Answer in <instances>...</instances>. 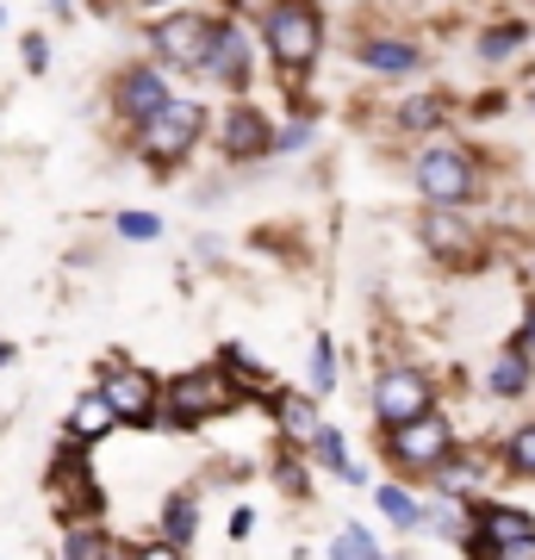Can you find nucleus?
Returning a JSON list of instances; mask_svg holds the SVG:
<instances>
[{"instance_id": "1", "label": "nucleus", "mask_w": 535, "mask_h": 560, "mask_svg": "<svg viewBox=\"0 0 535 560\" xmlns=\"http://www.w3.org/2000/svg\"><path fill=\"white\" fill-rule=\"evenodd\" d=\"M199 131H206V113H199V101H168L156 119L138 125V156L150 162V168H175V162L199 143Z\"/></svg>"}, {"instance_id": "2", "label": "nucleus", "mask_w": 535, "mask_h": 560, "mask_svg": "<svg viewBox=\"0 0 535 560\" xmlns=\"http://www.w3.org/2000/svg\"><path fill=\"white\" fill-rule=\"evenodd\" d=\"M268 50L287 69H312V57L324 50V20H317L312 0H275V13H268Z\"/></svg>"}, {"instance_id": "3", "label": "nucleus", "mask_w": 535, "mask_h": 560, "mask_svg": "<svg viewBox=\"0 0 535 560\" xmlns=\"http://www.w3.org/2000/svg\"><path fill=\"white\" fill-rule=\"evenodd\" d=\"M50 492H57V517L62 523H81V517H100V486L88 474V442H62V455L50 460Z\"/></svg>"}, {"instance_id": "4", "label": "nucleus", "mask_w": 535, "mask_h": 560, "mask_svg": "<svg viewBox=\"0 0 535 560\" xmlns=\"http://www.w3.org/2000/svg\"><path fill=\"white\" fill-rule=\"evenodd\" d=\"M231 399H237V393H231V381H224L219 368H199V374L168 381V393H162V418L187 430V423H206L212 411H224Z\"/></svg>"}, {"instance_id": "5", "label": "nucleus", "mask_w": 535, "mask_h": 560, "mask_svg": "<svg viewBox=\"0 0 535 560\" xmlns=\"http://www.w3.org/2000/svg\"><path fill=\"white\" fill-rule=\"evenodd\" d=\"M212 32H219V25L199 20V13H162V20L150 25V50H156V62H168V69H206Z\"/></svg>"}, {"instance_id": "6", "label": "nucleus", "mask_w": 535, "mask_h": 560, "mask_svg": "<svg viewBox=\"0 0 535 560\" xmlns=\"http://www.w3.org/2000/svg\"><path fill=\"white\" fill-rule=\"evenodd\" d=\"M417 187H423L430 206H467L474 200V162H467V150H455V143L423 150L417 156Z\"/></svg>"}, {"instance_id": "7", "label": "nucleus", "mask_w": 535, "mask_h": 560, "mask_svg": "<svg viewBox=\"0 0 535 560\" xmlns=\"http://www.w3.org/2000/svg\"><path fill=\"white\" fill-rule=\"evenodd\" d=\"M100 399L113 405V418L119 423H156L162 418V386L131 368V361H113L106 368V381H100Z\"/></svg>"}, {"instance_id": "8", "label": "nucleus", "mask_w": 535, "mask_h": 560, "mask_svg": "<svg viewBox=\"0 0 535 560\" xmlns=\"http://www.w3.org/2000/svg\"><path fill=\"white\" fill-rule=\"evenodd\" d=\"M168 101H175V94H168L162 69H150V62H131V69H119V75H113V113H119L131 131H138L143 119H156Z\"/></svg>"}, {"instance_id": "9", "label": "nucleus", "mask_w": 535, "mask_h": 560, "mask_svg": "<svg viewBox=\"0 0 535 560\" xmlns=\"http://www.w3.org/2000/svg\"><path fill=\"white\" fill-rule=\"evenodd\" d=\"M374 411H380V423H386V430L423 418V411H430V381H423V374H411V368L386 374V381L374 386Z\"/></svg>"}, {"instance_id": "10", "label": "nucleus", "mask_w": 535, "mask_h": 560, "mask_svg": "<svg viewBox=\"0 0 535 560\" xmlns=\"http://www.w3.org/2000/svg\"><path fill=\"white\" fill-rule=\"evenodd\" d=\"M393 455H398V467H437L442 455H449V423L442 418H411V423H398L393 430Z\"/></svg>"}, {"instance_id": "11", "label": "nucleus", "mask_w": 535, "mask_h": 560, "mask_svg": "<svg viewBox=\"0 0 535 560\" xmlns=\"http://www.w3.org/2000/svg\"><path fill=\"white\" fill-rule=\"evenodd\" d=\"M199 75L224 81V88H243L249 81V38H243V25H219L212 32V50H206V69Z\"/></svg>"}, {"instance_id": "12", "label": "nucleus", "mask_w": 535, "mask_h": 560, "mask_svg": "<svg viewBox=\"0 0 535 560\" xmlns=\"http://www.w3.org/2000/svg\"><path fill=\"white\" fill-rule=\"evenodd\" d=\"M224 150H231V156H268V119L249 113V106H237V113L224 119Z\"/></svg>"}, {"instance_id": "13", "label": "nucleus", "mask_w": 535, "mask_h": 560, "mask_svg": "<svg viewBox=\"0 0 535 560\" xmlns=\"http://www.w3.org/2000/svg\"><path fill=\"white\" fill-rule=\"evenodd\" d=\"M113 423H119V418H113V405L100 399V386H94V393H81L75 411H69V436H75V442H100Z\"/></svg>"}, {"instance_id": "14", "label": "nucleus", "mask_w": 535, "mask_h": 560, "mask_svg": "<svg viewBox=\"0 0 535 560\" xmlns=\"http://www.w3.org/2000/svg\"><path fill=\"white\" fill-rule=\"evenodd\" d=\"M423 243H430L437 256H467V249H474V231L449 219V206H437V212L423 219Z\"/></svg>"}, {"instance_id": "15", "label": "nucleus", "mask_w": 535, "mask_h": 560, "mask_svg": "<svg viewBox=\"0 0 535 560\" xmlns=\"http://www.w3.org/2000/svg\"><path fill=\"white\" fill-rule=\"evenodd\" d=\"M479 529H486V541H492V548L535 536V523L523 517V511H504V504H486V511H479Z\"/></svg>"}, {"instance_id": "16", "label": "nucleus", "mask_w": 535, "mask_h": 560, "mask_svg": "<svg viewBox=\"0 0 535 560\" xmlns=\"http://www.w3.org/2000/svg\"><path fill=\"white\" fill-rule=\"evenodd\" d=\"M62 560H119V548L100 536L94 523H69V536H62Z\"/></svg>"}, {"instance_id": "17", "label": "nucleus", "mask_w": 535, "mask_h": 560, "mask_svg": "<svg viewBox=\"0 0 535 560\" xmlns=\"http://www.w3.org/2000/svg\"><path fill=\"white\" fill-rule=\"evenodd\" d=\"M194 529H199V504L187 499V492L162 504V541H175V548H187V541H194Z\"/></svg>"}, {"instance_id": "18", "label": "nucleus", "mask_w": 535, "mask_h": 560, "mask_svg": "<svg viewBox=\"0 0 535 560\" xmlns=\"http://www.w3.org/2000/svg\"><path fill=\"white\" fill-rule=\"evenodd\" d=\"M361 62H368V69H380V75H411L417 69V50L411 44H368V50H361Z\"/></svg>"}, {"instance_id": "19", "label": "nucleus", "mask_w": 535, "mask_h": 560, "mask_svg": "<svg viewBox=\"0 0 535 560\" xmlns=\"http://www.w3.org/2000/svg\"><path fill=\"white\" fill-rule=\"evenodd\" d=\"M374 504H380V511H386V517L398 523V529H411V523H423V511H417V499L405 492V486H380V492H374Z\"/></svg>"}, {"instance_id": "20", "label": "nucleus", "mask_w": 535, "mask_h": 560, "mask_svg": "<svg viewBox=\"0 0 535 560\" xmlns=\"http://www.w3.org/2000/svg\"><path fill=\"white\" fill-rule=\"evenodd\" d=\"M312 442H317V460H324V467H337L342 480H361V467L349 460V442H342L337 430H317Z\"/></svg>"}, {"instance_id": "21", "label": "nucleus", "mask_w": 535, "mask_h": 560, "mask_svg": "<svg viewBox=\"0 0 535 560\" xmlns=\"http://www.w3.org/2000/svg\"><path fill=\"white\" fill-rule=\"evenodd\" d=\"M523 386H530V368H523V355L511 349V355H504V361L492 368V393H504V399H516Z\"/></svg>"}, {"instance_id": "22", "label": "nucleus", "mask_w": 535, "mask_h": 560, "mask_svg": "<svg viewBox=\"0 0 535 560\" xmlns=\"http://www.w3.org/2000/svg\"><path fill=\"white\" fill-rule=\"evenodd\" d=\"M330 560H380L374 536H368V529H342V536L330 541Z\"/></svg>"}, {"instance_id": "23", "label": "nucleus", "mask_w": 535, "mask_h": 560, "mask_svg": "<svg viewBox=\"0 0 535 560\" xmlns=\"http://www.w3.org/2000/svg\"><path fill=\"white\" fill-rule=\"evenodd\" d=\"M280 423H287L293 436H317V418H312V405L305 399H280Z\"/></svg>"}, {"instance_id": "24", "label": "nucleus", "mask_w": 535, "mask_h": 560, "mask_svg": "<svg viewBox=\"0 0 535 560\" xmlns=\"http://www.w3.org/2000/svg\"><path fill=\"white\" fill-rule=\"evenodd\" d=\"M119 237L150 243V237H162V219H150V212H119Z\"/></svg>"}, {"instance_id": "25", "label": "nucleus", "mask_w": 535, "mask_h": 560, "mask_svg": "<svg viewBox=\"0 0 535 560\" xmlns=\"http://www.w3.org/2000/svg\"><path fill=\"white\" fill-rule=\"evenodd\" d=\"M20 50H25V75H44V69H50V38H44V32H25Z\"/></svg>"}, {"instance_id": "26", "label": "nucleus", "mask_w": 535, "mask_h": 560, "mask_svg": "<svg viewBox=\"0 0 535 560\" xmlns=\"http://www.w3.org/2000/svg\"><path fill=\"white\" fill-rule=\"evenodd\" d=\"M511 467H516V474H530V480H535V423H530V430H516V436H511Z\"/></svg>"}, {"instance_id": "27", "label": "nucleus", "mask_w": 535, "mask_h": 560, "mask_svg": "<svg viewBox=\"0 0 535 560\" xmlns=\"http://www.w3.org/2000/svg\"><path fill=\"white\" fill-rule=\"evenodd\" d=\"M442 119V101L437 94H417L411 106H405V125H437Z\"/></svg>"}, {"instance_id": "28", "label": "nucleus", "mask_w": 535, "mask_h": 560, "mask_svg": "<svg viewBox=\"0 0 535 560\" xmlns=\"http://www.w3.org/2000/svg\"><path fill=\"white\" fill-rule=\"evenodd\" d=\"M511 44H523V25H498L486 32V57H511Z\"/></svg>"}, {"instance_id": "29", "label": "nucleus", "mask_w": 535, "mask_h": 560, "mask_svg": "<svg viewBox=\"0 0 535 560\" xmlns=\"http://www.w3.org/2000/svg\"><path fill=\"white\" fill-rule=\"evenodd\" d=\"M119 560H181V548L175 541H150V548H125Z\"/></svg>"}, {"instance_id": "30", "label": "nucleus", "mask_w": 535, "mask_h": 560, "mask_svg": "<svg viewBox=\"0 0 535 560\" xmlns=\"http://www.w3.org/2000/svg\"><path fill=\"white\" fill-rule=\"evenodd\" d=\"M330 374H337V361H330V342H317V349H312V381H317V386H330Z\"/></svg>"}, {"instance_id": "31", "label": "nucleus", "mask_w": 535, "mask_h": 560, "mask_svg": "<svg viewBox=\"0 0 535 560\" xmlns=\"http://www.w3.org/2000/svg\"><path fill=\"white\" fill-rule=\"evenodd\" d=\"M492 560H535V536H523V541H504V548H492Z\"/></svg>"}, {"instance_id": "32", "label": "nucleus", "mask_w": 535, "mask_h": 560, "mask_svg": "<svg viewBox=\"0 0 535 560\" xmlns=\"http://www.w3.org/2000/svg\"><path fill=\"white\" fill-rule=\"evenodd\" d=\"M50 13H57V20H75V0H50Z\"/></svg>"}, {"instance_id": "33", "label": "nucleus", "mask_w": 535, "mask_h": 560, "mask_svg": "<svg viewBox=\"0 0 535 560\" xmlns=\"http://www.w3.org/2000/svg\"><path fill=\"white\" fill-rule=\"evenodd\" d=\"M535 349V318H530V330H523V342H516V355H530Z\"/></svg>"}, {"instance_id": "34", "label": "nucleus", "mask_w": 535, "mask_h": 560, "mask_svg": "<svg viewBox=\"0 0 535 560\" xmlns=\"http://www.w3.org/2000/svg\"><path fill=\"white\" fill-rule=\"evenodd\" d=\"M7 361H13V342H7V337H0V368H7Z\"/></svg>"}, {"instance_id": "35", "label": "nucleus", "mask_w": 535, "mask_h": 560, "mask_svg": "<svg viewBox=\"0 0 535 560\" xmlns=\"http://www.w3.org/2000/svg\"><path fill=\"white\" fill-rule=\"evenodd\" d=\"M131 7H168V0H131Z\"/></svg>"}, {"instance_id": "36", "label": "nucleus", "mask_w": 535, "mask_h": 560, "mask_svg": "<svg viewBox=\"0 0 535 560\" xmlns=\"http://www.w3.org/2000/svg\"><path fill=\"white\" fill-rule=\"evenodd\" d=\"M0 25H7V7H0Z\"/></svg>"}]
</instances>
